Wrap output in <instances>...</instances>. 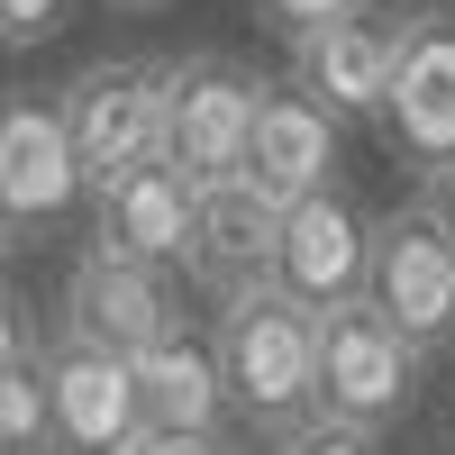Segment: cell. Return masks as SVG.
<instances>
[{
  "mask_svg": "<svg viewBox=\"0 0 455 455\" xmlns=\"http://www.w3.org/2000/svg\"><path fill=\"white\" fill-rule=\"evenodd\" d=\"M319 319V355H310V410L319 419H347V428H373L383 437L410 392H419V347L364 310V300H337V310H310Z\"/></svg>",
  "mask_w": 455,
  "mask_h": 455,
  "instance_id": "obj_3",
  "label": "cell"
},
{
  "mask_svg": "<svg viewBox=\"0 0 455 455\" xmlns=\"http://www.w3.org/2000/svg\"><path fill=\"white\" fill-rule=\"evenodd\" d=\"M100 201V255H128V264H182V237H192V182H182L164 156L156 164H137V173H119L109 192H92Z\"/></svg>",
  "mask_w": 455,
  "mask_h": 455,
  "instance_id": "obj_14",
  "label": "cell"
},
{
  "mask_svg": "<svg viewBox=\"0 0 455 455\" xmlns=\"http://www.w3.org/2000/svg\"><path fill=\"white\" fill-rule=\"evenodd\" d=\"M364 246H373V219L347 201V192H310L291 201L283 228H274V283L283 300H300V310H337V300L364 291Z\"/></svg>",
  "mask_w": 455,
  "mask_h": 455,
  "instance_id": "obj_8",
  "label": "cell"
},
{
  "mask_svg": "<svg viewBox=\"0 0 455 455\" xmlns=\"http://www.w3.org/2000/svg\"><path fill=\"white\" fill-rule=\"evenodd\" d=\"M64 19H73V0H0V46H46V36H64Z\"/></svg>",
  "mask_w": 455,
  "mask_h": 455,
  "instance_id": "obj_18",
  "label": "cell"
},
{
  "mask_svg": "<svg viewBox=\"0 0 455 455\" xmlns=\"http://www.w3.org/2000/svg\"><path fill=\"white\" fill-rule=\"evenodd\" d=\"M410 210H419V219L437 228V237L455 246V156H437V164H419V201H410Z\"/></svg>",
  "mask_w": 455,
  "mask_h": 455,
  "instance_id": "obj_19",
  "label": "cell"
},
{
  "mask_svg": "<svg viewBox=\"0 0 455 455\" xmlns=\"http://www.w3.org/2000/svg\"><path fill=\"white\" fill-rule=\"evenodd\" d=\"M36 392H46V455H128V437L146 428L128 355L73 347V337L36 355Z\"/></svg>",
  "mask_w": 455,
  "mask_h": 455,
  "instance_id": "obj_6",
  "label": "cell"
},
{
  "mask_svg": "<svg viewBox=\"0 0 455 455\" xmlns=\"http://www.w3.org/2000/svg\"><path fill=\"white\" fill-rule=\"evenodd\" d=\"M173 283L164 264H128V255H83L64 283V337L73 347H100V355H146L156 337H173Z\"/></svg>",
  "mask_w": 455,
  "mask_h": 455,
  "instance_id": "obj_9",
  "label": "cell"
},
{
  "mask_svg": "<svg viewBox=\"0 0 455 455\" xmlns=\"http://www.w3.org/2000/svg\"><path fill=\"white\" fill-rule=\"evenodd\" d=\"M274 455H383V437L373 428H347V419H291V428H274Z\"/></svg>",
  "mask_w": 455,
  "mask_h": 455,
  "instance_id": "obj_17",
  "label": "cell"
},
{
  "mask_svg": "<svg viewBox=\"0 0 455 455\" xmlns=\"http://www.w3.org/2000/svg\"><path fill=\"white\" fill-rule=\"evenodd\" d=\"M0 446L10 455H36L46 446V392H36V355L19 373H0Z\"/></svg>",
  "mask_w": 455,
  "mask_h": 455,
  "instance_id": "obj_16",
  "label": "cell"
},
{
  "mask_svg": "<svg viewBox=\"0 0 455 455\" xmlns=\"http://www.w3.org/2000/svg\"><path fill=\"white\" fill-rule=\"evenodd\" d=\"M337 10H355V0H255V19H264V28H283V36L319 28V19H337Z\"/></svg>",
  "mask_w": 455,
  "mask_h": 455,
  "instance_id": "obj_21",
  "label": "cell"
},
{
  "mask_svg": "<svg viewBox=\"0 0 455 455\" xmlns=\"http://www.w3.org/2000/svg\"><path fill=\"white\" fill-rule=\"evenodd\" d=\"M337 128H347V119H328L310 92L264 83L255 128H246V164H237V182H255V192L274 201V210L310 201V192H337Z\"/></svg>",
  "mask_w": 455,
  "mask_h": 455,
  "instance_id": "obj_11",
  "label": "cell"
},
{
  "mask_svg": "<svg viewBox=\"0 0 455 455\" xmlns=\"http://www.w3.org/2000/svg\"><path fill=\"white\" fill-rule=\"evenodd\" d=\"M0 455H10V446H0Z\"/></svg>",
  "mask_w": 455,
  "mask_h": 455,
  "instance_id": "obj_25",
  "label": "cell"
},
{
  "mask_svg": "<svg viewBox=\"0 0 455 455\" xmlns=\"http://www.w3.org/2000/svg\"><path fill=\"white\" fill-rule=\"evenodd\" d=\"M310 355H319V319L300 300H283L274 283H246V291L219 300L210 364H219L237 419H255V428L310 419Z\"/></svg>",
  "mask_w": 455,
  "mask_h": 455,
  "instance_id": "obj_1",
  "label": "cell"
},
{
  "mask_svg": "<svg viewBox=\"0 0 455 455\" xmlns=\"http://www.w3.org/2000/svg\"><path fill=\"white\" fill-rule=\"evenodd\" d=\"M128 455H237V446H228L219 428H137Z\"/></svg>",
  "mask_w": 455,
  "mask_h": 455,
  "instance_id": "obj_20",
  "label": "cell"
},
{
  "mask_svg": "<svg viewBox=\"0 0 455 455\" xmlns=\"http://www.w3.org/2000/svg\"><path fill=\"white\" fill-rule=\"evenodd\" d=\"M36 347H28V310H19V291L0 283V373H19Z\"/></svg>",
  "mask_w": 455,
  "mask_h": 455,
  "instance_id": "obj_22",
  "label": "cell"
},
{
  "mask_svg": "<svg viewBox=\"0 0 455 455\" xmlns=\"http://www.w3.org/2000/svg\"><path fill=\"white\" fill-rule=\"evenodd\" d=\"M83 201V164L55 119V92H0V219L46 228Z\"/></svg>",
  "mask_w": 455,
  "mask_h": 455,
  "instance_id": "obj_10",
  "label": "cell"
},
{
  "mask_svg": "<svg viewBox=\"0 0 455 455\" xmlns=\"http://www.w3.org/2000/svg\"><path fill=\"white\" fill-rule=\"evenodd\" d=\"M109 10H173V0H109Z\"/></svg>",
  "mask_w": 455,
  "mask_h": 455,
  "instance_id": "obj_24",
  "label": "cell"
},
{
  "mask_svg": "<svg viewBox=\"0 0 455 455\" xmlns=\"http://www.w3.org/2000/svg\"><path fill=\"white\" fill-rule=\"evenodd\" d=\"M55 119L73 137V164H83V192H109L119 173L156 164L164 146V64L156 55H100L55 92Z\"/></svg>",
  "mask_w": 455,
  "mask_h": 455,
  "instance_id": "obj_2",
  "label": "cell"
},
{
  "mask_svg": "<svg viewBox=\"0 0 455 455\" xmlns=\"http://www.w3.org/2000/svg\"><path fill=\"white\" fill-rule=\"evenodd\" d=\"M10 255H19V228H10V219H0V264H10Z\"/></svg>",
  "mask_w": 455,
  "mask_h": 455,
  "instance_id": "obj_23",
  "label": "cell"
},
{
  "mask_svg": "<svg viewBox=\"0 0 455 455\" xmlns=\"http://www.w3.org/2000/svg\"><path fill=\"white\" fill-rule=\"evenodd\" d=\"M255 100H264V83L237 55H182V64H164V146H156V156L192 182V192L237 182Z\"/></svg>",
  "mask_w": 455,
  "mask_h": 455,
  "instance_id": "obj_4",
  "label": "cell"
},
{
  "mask_svg": "<svg viewBox=\"0 0 455 455\" xmlns=\"http://www.w3.org/2000/svg\"><path fill=\"white\" fill-rule=\"evenodd\" d=\"M274 228L283 210L255 192V182H210V192H192V237H182V274H192L210 300L246 291L274 274Z\"/></svg>",
  "mask_w": 455,
  "mask_h": 455,
  "instance_id": "obj_13",
  "label": "cell"
},
{
  "mask_svg": "<svg viewBox=\"0 0 455 455\" xmlns=\"http://www.w3.org/2000/svg\"><path fill=\"white\" fill-rule=\"evenodd\" d=\"M128 383H137L146 428H228V383L210 364V337H192V328H173L146 355H128Z\"/></svg>",
  "mask_w": 455,
  "mask_h": 455,
  "instance_id": "obj_15",
  "label": "cell"
},
{
  "mask_svg": "<svg viewBox=\"0 0 455 455\" xmlns=\"http://www.w3.org/2000/svg\"><path fill=\"white\" fill-rule=\"evenodd\" d=\"M383 137L410 164L455 156V19H401V55H392V92H383Z\"/></svg>",
  "mask_w": 455,
  "mask_h": 455,
  "instance_id": "obj_12",
  "label": "cell"
},
{
  "mask_svg": "<svg viewBox=\"0 0 455 455\" xmlns=\"http://www.w3.org/2000/svg\"><path fill=\"white\" fill-rule=\"evenodd\" d=\"M392 55H401V19L355 0V10H337V19L291 36V92H310L328 119H383Z\"/></svg>",
  "mask_w": 455,
  "mask_h": 455,
  "instance_id": "obj_7",
  "label": "cell"
},
{
  "mask_svg": "<svg viewBox=\"0 0 455 455\" xmlns=\"http://www.w3.org/2000/svg\"><path fill=\"white\" fill-rule=\"evenodd\" d=\"M364 310L383 319L401 347H455V246L419 210H392L373 219V246H364Z\"/></svg>",
  "mask_w": 455,
  "mask_h": 455,
  "instance_id": "obj_5",
  "label": "cell"
}]
</instances>
